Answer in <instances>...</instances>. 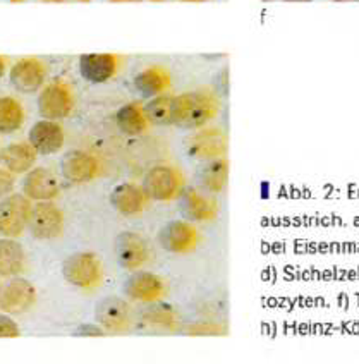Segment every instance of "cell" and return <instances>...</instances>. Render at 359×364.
Instances as JSON below:
<instances>
[{"label":"cell","mask_w":359,"mask_h":364,"mask_svg":"<svg viewBox=\"0 0 359 364\" xmlns=\"http://www.w3.org/2000/svg\"><path fill=\"white\" fill-rule=\"evenodd\" d=\"M220 102L210 91H188L174 97L172 124L184 129H201L217 117Z\"/></svg>","instance_id":"1"},{"label":"cell","mask_w":359,"mask_h":364,"mask_svg":"<svg viewBox=\"0 0 359 364\" xmlns=\"http://www.w3.org/2000/svg\"><path fill=\"white\" fill-rule=\"evenodd\" d=\"M184 188L183 172L172 165H156L146 172L143 179V191L150 200L168 203L177 200Z\"/></svg>","instance_id":"2"},{"label":"cell","mask_w":359,"mask_h":364,"mask_svg":"<svg viewBox=\"0 0 359 364\" xmlns=\"http://www.w3.org/2000/svg\"><path fill=\"white\" fill-rule=\"evenodd\" d=\"M62 275L74 287L95 289L102 282L103 270L100 258L90 251L74 253L62 263Z\"/></svg>","instance_id":"3"},{"label":"cell","mask_w":359,"mask_h":364,"mask_svg":"<svg viewBox=\"0 0 359 364\" xmlns=\"http://www.w3.org/2000/svg\"><path fill=\"white\" fill-rule=\"evenodd\" d=\"M95 320L107 333H124L133 326V308L122 297H103L95 306Z\"/></svg>","instance_id":"4"},{"label":"cell","mask_w":359,"mask_h":364,"mask_svg":"<svg viewBox=\"0 0 359 364\" xmlns=\"http://www.w3.org/2000/svg\"><path fill=\"white\" fill-rule=\"evenodd\" d=\"M179 201V212L189 222H212L220 213V203L215 194L201 193L196 188H183L177 196Z\"/></svg>","instance_id":"5"},{"label":"cell","mask_w":359,"mask_h":364,"mask_svg":"<svg viewBox=\"0 0 359 364\" xmlns=\"http://www.w3.org/2000/svg\"><path fill=\"white\" fill-rule=\"evenodd\" d=\"M200 235L195 223L189 220H172L160 229L159 244L174 255H188L196 250Z\"/></svg>","instance_id":"6"},{"label":"cell","mask_w":359,"mask_h":364,"mask_svg":"<svg viewBox=\"0 0 359 364\" xmlns=\"http://www.w3.org/2000/svg\"><path fill=\"white\" fill-rule=\"evenodd\" d=\"M31 203L23 194H12L0 203V234L18 237L30 223Z\"/></svg>","instance_id":"7"},{"label":"cell","mask_w":359,"mask_h":364,"mask_svg":"<svg viewBox=\"0 0 359 364\" xmlns=\"http://www.w3.org/2000/svg\"><path fill=\"white\" fill-rule=\"evenodd\" d=\"M73 91L64 82H52L41 90L38 97V112L48 121L65 119L73 110Z\"/></svg>","instance_id":"8"},{"label":"cell","mask_w":359,"mask_h":364,"mask_svg":"<svg viewBox=\"0 0 359 364\" xmlns=\"http://www.w3.org/2000/svg\"><path fill=\"white\" fill-rule=\"evenodd\" d=\"M227 146H229V141H227L225 132L217 127H206V129L201 127V131H198L186 141L188 155L198 160L225 156Z\"/></svg>","instance_id":"9"},{"label":"cell","mask_w":359,"mask_h":364,"mask_svg":"<svg viewBox=\"0 0 359 364\" xmlns=\"http://www.w3.org/2000/svg\"><path fill=\"white\" fill-rule=\"evenodd\" d=\"M124 294L133 301L155 303L167 296V284L151 272H136L124 284Z\"/></svg>","instance_id":"10"},{"label":"cell","mask_w":359,"mask_h":364,"mask_svg":"<svg viewBox=\"0 0 359 364\" xmlns=\"http://www.w3.org/2000/svg\"><path fill=\"white\" fill-rule=\"evenodd\" d=\"M115 258L124 270H139L150 258V247L139 234L122 232L115 239Z\"/></svg>","instance_id":"11"},{"label":"cell","mask_w":359,"mask_h":364,"mask_svg":"<svg viewBox=\"0 0 359 364\" xmlns=\"http://www.w3.org/2000/svg\"><path fill=\"white\" fill-rule=\"evenodd\" d=\"M28 227L36 239H55L64 229V215L53 203L40 201L35 208H31Z\"/></svg>","instance_id":"12"},{"label":"cell","mask_w":359,"mask_h":364,"mask_svg":"<svg viewBox=\"0 0 359 364\" xmlns=\"http://www.w3.org/2000/svg\"><path fill=\"white\" fill-rule=\"evenodd\" d=\"M35 287L24 279L11 280L0 292V309L9 314H23L35 304Z\"/></svg>","instance_id":"13"},{"label":"cell","mask_w":359,"mask_h":364,"mask_svg":"<svg viewBox=\"0 0 359 364\" xmlns=\"http://www.w3.org/2000/svg\"><path fill=\"white\" fill-rule=\"evenodd\" d=\"M117 69L119 57L114 53H85L80 57L81 76L93 85L112 80Z\"/></svg>","instance_id":"14"},{"label":"cell","mask_w":359,"mask_h":364,"mask_svg":"<svg viewBox=\"0 0 359 364\" xmlns=\"http://www.w3.org/2000/svg\"><path fill=\"white\" fill-rule=\"evenodd\" d=\"M62 176L76 184L93 181L100 173V162L93 155L85 151H69L62 159Z\"/></svg>","instance_id":"15"},{"label":"cell","mask_w":359,"mask_h":364,"mask_svg":"<svg viewBox=\"0 0 359 364\" xmlns=\"http://www.w3.org/2000/svg\"><path fill=\"white\" fill-rule=\"evenodd\" d=\"M45 81V65L43 62L35 57L21 59L12 65L11 82L16 90L23 93H35L41 88Z\"/></svg>","instance_id":"16"},{"label":"cell","mask_w":359,"mask_h":364,"mask_svg":"<svg viewBox=\"0 0 359 364\" xmlns=\"http://www.w3.org/2000/svg\"><path fill=\"white\" fill-rule=\"evenodd\" d=\"M64 129L55 121H38L30 131V144L40 155H53L64 146Z\"/></svg>","instance_id":"17"},{"label":"cell","mask_w":359,"mask_h":364,"mask_svg":"<svg viewBox=\"0 0 359 364\" xmlns=\"http://www.w3.org/2000/svg\"><path fill=\"white\" fill-rule=\"evenodd\" d=\"M229 160L225 156L203 160L196 172V179L205 193L220 194L229 182Z\"/></svg>","instance_id":"18"},{"label":"cell","mask_w":359,"mask_h":364,"mask_svg":"<svg viewBox=\"0 0 359 364\" xmlns=\"http://www.w3.org/2000/svg\"><path fill=\"white\" fill-rule=\"evenodd\" d=\"M23 191L30 200L52 201L59 194V182L48 168L38 167L24 177Z\"/></svg>","instance_id":"19"},{"label":"cell","mask_w":359,"mask_h":364,"mask_svg":"<svg viewBox=\"0 0 359 364\" xmlns=\"http://www.w3.org/2000/svg\"><path fill=\"white\" fill-rule=\"evenodd\" d=\"M146 194L143 188L133 184V182H124V184L115 186L114 191L110 193V203L119 213L124 217H133L139 215L146 205Z\"/></svg>","instance_id":"20"},{"label":"cell","mask_w":359,"mask_h":364,"mask_svg":"<svg viewBox=\"0 0 359 364\" xmlns=\"http://www.w3.org/2000/svg\"><path fill=\"white\" fill-rule=\"evenodd\" d=\"M141 321L148 328L156 332H177L181 328V318L174 306L167 303H150L141 311Z\"/></svg>","instance_id":"21"},{"label":"cell","mask_w":359,"mask_h":364,"mask_svg":"<svg viewBox=\"0 0 359 364\" xmlns=\"http://www.w3.org/2000/svg\"><path fill=\"white\" fill-rule=\"evenodd\" d=\"M36 155L30 143H11L0 151V162L12 173H24L35 165Z\"/></svg>","instance_id":"22"},{"label":"cell","mask_w":359,"mask_h":364,"mask_svg":"<svg viewBox=\"0 0 359 364\" xmlns=\"http://www.w3.org/2000/svg\"><path fill=\"white\" fill-rule=\"evenodd\" d=\"M115 122H117L119 131L126 136H141L150 126L139 103H127V105L121 107L115 114Z\"/></svg>","instance_id":"23"},{"label":"cell","mask_w":359,"mask_h":364,"mask_svg":"<svg viewBox=\"0 0 359 364\" xmlns=\"http://www.w3.org/2000/svg\"><path fill=\"white\" fill-rule=\"evenodd\" d=\"M134 86L144 98H154L156 95H162L171 86V76L160 65L144 69L134 77Z\"/></svg>","instance_id":"24"},{"label":"cell","mask_w":359,"mask_h":364,"mask_svg":"<svg viewBox=\"0 0 359 364\" xmlns=\"http://www.w3.org/2000/svg\"><path fill=\"white\" fill-rule=\"evenodd\" d=\"M24 262L26 255L19 242L12 237L0 239V277L19 275L24 270Z\"/></svg>","instance_id":"25"},{"label":"cell","mask_w":359,"mask_h":364,"mask_svg":"<svg viewBox=\"0 0 359 364\" xmlns=\"http://www.w3.org/2000/svg\"><path fill=\"white\" fill-rule=\"evenodd\" d=\"M172 109H174V97L171 95H156L143 107L148 122L155 126H171Z\"/></svg>","instance_id":"26"},{"label":"cell","mask_w":359,"mask_h":364,"mask_svg":"<svg viewBox=\"0 0 359 364\" xmlns=\"http://www.w3.org/2000/svg\"><path fill=\"white\" fill-rule=\"evenodd\" d=\"M23 122V105L12 97H0V134H11L18 131Z\"/></svg>","instance_id":"27"},{"label":"cell","mask_w":359,"mask_h":364,"mask_svg":"<svg viewBox=\"0 0 359 364\" xmlns=\"http://www.w3.org/2000/svg\"><path fill=\"white\" fill-rule=\"evenodd\" d=\"M181 333L191 335V337H222L227 335V325L218 321H196L181 328Z\"/></svg>","instance_id":"28"},{"label":"cell","mask_w":359,"mask_h":364,"mask_svg":"<svg viewBox=\"0 0 359 364\" xmlns=\"http://www.w3.org/2000/svg\"><path fill=\"white\" fill-rule=\"evenodd\" d=\"M19 335L18 323L7 314H0V338H16Z\"/></svg>","instance_id":"29"},{"label":"cell","mask_w":359,"mask_h":364,"mask_svg":"<svg viewBox=\"0 0 359 364\" xmlns=\"http://www.w3.org/2000/svg\"><path fill=\"white\" fill-rule=\"evenodd\" d=\"M14 188V176L12 172L6 171V168H0V198L9 194Z\"/></svg>","instance_id":"30"},{"label":"cell","mask_w":359,"mask_h":364,"mask_svg":"<svg viewBox=\"0 0 359 364\" xmlns=\"http://www.w3.org/2000/svg\"><path fill=\"white\" fill-rule=\"evenodd\" d=\"M74 335H77V337H103L107 332L100 325H80Z\"/></svg>","instance_id":"31"},{"label":"cell","mask_w":359,"mask_h":364,"mask_svg":"<svg viewBox=\"0 0 359 364\" xmlns=\"http://www.w3.org/2000/svg\"><path fill=\"white\" fill-rule=\"evenodd\" d=\"M6 68H7V62L4 57H0V80H2V76L6 74Z\"/></svg>","instance_id":"32"},{"label":"cell","mask_w":359,"mask_h":364,"mask_svg":"<svg viewBox=\"0 0 359 364\" xmlns=\"http://www.w3.org/2000/svg\"><path fill=\"white\" fill-rule=\"evenodd\" d=\"M16 4H24V2H50V0H12Z\"/></svg>","instance_id":"33"},{"label":"cell","mask_w":359,"mask_h":364,"mask_svg":"<svg viewBox=\"0 0 359 364\" xmlns=\"http://www.w3.org/2000/svg\"><path fill=\"white\" fill-rule=\"evenodd\" d=\"M52 2H90V0H52Z\"/></svg>","instance_id":"34"},{"label":"cell","mask_w":359,"mask_h":364,"mask_svg":"<svg viewBox=\"0 0 359 364\" xmlns=\"http://www.w3.org/2000/svg\"><path fill=\"white\" fill-rule=\"evenodd\" d=\"M154 2H186V0H154Z\"/></svg>","instance_id":"35"},{"label":"cell","mask_w":359,"mask_h":364,"mask_svg":"<svg viewBox=\"0 0 359 364\" xmlns=\"http://www.w3.org/2000/svg\"><path fill=\"white\" fill-rule=\"evenodd\" d=\"M110 2H139V0H110Z\"/></svg>","instance_id":"36"},{"label":"cell","mask_w":359,"mask_h":364,"mask_svg":"<svg viewBox=\"0 0 359 364\" xmlns=\"http://www.w3.org/2000/svg\"><path fill=\"white\" fill-rule=\"evenodd\" d=\"M282 2H309V0H282Z\"/></svg>","instance_id":"37"},{"label":"cell","mask_w":359,"mask_h":364,"mask_svg":"<svg viewBox=\"0 0 359 364\" xmlns=\"http://www.w3.org/2000/svg\"><path fill=\"white\" fill-rule=\"evenodd\" d=\"M186 2H206V0H186Z\"/></svg>","instance_id":"38"},{"label":"cell","mask_w":359,"mask_h":364,"mask_svg":"<svg viewBox=\"0 0 359 364\" xmlns=\"http://www.w3.org/2000/svg\"><path fill=\"white\" fill-rule=\"evenodd\" d=\"M0 292H2V284H0Z\"/></svg>","instance_id":"39"},{"label":"cell","mask_w":359,"mask_h":364,"mask_svg":"<svg viewBox=\"0 0 359 364\" xmlns=\"http://www.w3.org/2000/svg\"><path fill=\"white\" fill-rule=\"evenodd\" d=\"M336 2H342V0H336Z\"/></svg>","instance_id":"40"}]
</instances>
